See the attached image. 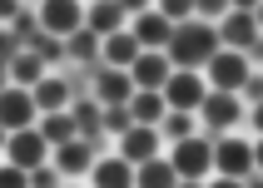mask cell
<instances>
[{
    "instance_id": "cell-15",
    "label": "cell",
    "mask_w": 263,
    "mask_h": 188,
    "mask_svg": "<svg viewBox=\"0 0 263 188\" xmlns=\"http://www.w3.org/2000/svg\"><path fill=\"white\" fill-rule=\"evenodd\" d=\"M89 178H95V188H134V169H129V159H100Z\"/></svg>"
},
{
    "instance_id": "cell-35",
    "label": "cell",
    "mask_w": 263,
    "mask_h": 188,
    "mask_svg": "<svg viewBox=\"0 0 263 188\" xmlns=\"http://www.w3.org/2000/svg\"><path fill=\"white\" fill-rule=\"evenodd\" d=\"M184 188H199V183H184Z\"/></svg>"
},
{
    "instance_id": "cell-10",
    "label": "cell",
    "mask_w": 263,
    "mask_h": 188,
    "mask_svg": "<svg viewBox=\"0 0 263 188\" xmlns=\"http://www.w3.org/2000/svg\"><path fill=\"white\" fill-rule=\"evenodd\" d=\"M134 40L144 45V50H164V45H174V30H169V20H164L159 10H139V20H134Z\"/></svg>"
},
{
    "instance_id": "cell-9",
    "label": "cell",
    "mask_w": 263,
    "mask_h": 188,
    "mask_svg": "<svg viewBox=\"0 0 263 188\" xmlns=\"http://www.w3.org/2000/svg\"><path fill=\"white\" fill-rule=\"evenodd\" d=\"M35 109H40V104H35V94H30V89H5V109H0V114H5V129L10 134H20V129H35Z\"/></svg>"
},
{
    "instance_id": "cell-18",
    "label": "cell",
    "mask_w": 263,
    "mask_h": 188,
    "mask_svg": "<svg viewBox=\"0 0 263 188\" xmlns=\"http://www.w3.org/2000/svg\"><path fill=\"white\" fill-rule=\"evenodd\" d=\"M55 163H60V174H95V159H89V149L80 144V139L60 144L55 149Z\"/></svg>"
},
{
    "instance_id": "cell-1",
    "label": "cell",
    "mask_w": 263,
    "mask_h": 188,
    "mask_svg": "<svg viewBox=\"0 0 263 188\" xmlns=\"http://www.w3.org/2000/svg\"><path fill=\"white\" fill-rule=\"evenodd\" d=\"M219 55V30H204V25H184L174 30V45H169V59H174V70H194V65H204Z\"/></svg>"
},
{
    "instance_id": "cell-17",
    "label": "cell",
    "mask_w": 263,
    "mask_h": 188,
    "mask_svg": "<svg viewBox=\"0 0 263 188\" xmlns=\"http://www.w3.org/2000/svg\"><path fill=\"white\" fill-rule=\"evenodd\" d=\"M129 109H134V124H144V129H159V119H164V109H169V99H164V94H154V89H139Z\"/></svg>"
},
{
    "instance_id": "cell-26",
    "label": "cell",
    "mask_w": 263,
    "mask_h": 188,
    "mask_svg": "<svg viewBox=\"0 0 263 188\" xmlns=\"http://www.w3.org/2000/svg\"><path fill=\"white\" fill-rule=\"evenodd\" d=\"M164 129H169V134L179 139V144H184V139H189V114H174L169 124H164Z\"/></svg>"
},
{
    "instance_id": "cell-22",
    "label": "cell",
    "mask_w": 263,
    "mask_h": 188,
    "mask_svg": "<svg viewBox=\"0 0 263 188\" xmlns=\"http://www.w3.org/2000/svg\"><path fill=\"white\" fill-rule=\"evenodd\" d=\"M45 65H40V55H20V59H15V65H10V79H15V89H25V85H40V79H45Z\"/></svg>"
},
{
    "instance_id": "cell-29",
    "label": "cell",
    "mask_w": 263,
    "mask_h": 188,
    "mask_svg": "<svg viewBox=\"0 0 263 188\" xmlns=\"http://www.w3.org/2000/svg\"><path fill=\"white\" fill-rule=\"evenodd\" d=\"M199 15H229V5H223V0H204V5H199Z\"/></svg>"
},
{
    "instance_id": "cell-12",
    "label": "cell",
    "mask_w": 263,
    "mask_h": 188,
    "mask_svg": "<svg viewBox=\"0 0 263 188\" xmlns=\"http://www.w3.org/2000/svg\"><path fill=\"white\" fill-rule=\"evenodd\" d=\"M253 35H258V15L253 10H229V20L219 25V40H229V50L234 45H249Z\"/></svg>"
},
{
    "instance_id": "cell-16",
    "label": "cell",
    "mask_w": 263,
    "mask_h": 188,
    "mask_svg": "<svg viewBox=\"0 0 263 188\" xmlns=\"http://www.w3.org/2000/svg\"><path fill=\"white\" fill-rule=\"evenodd\" d=\"M95 89H100V99L115 104V109H119V104H134V74L109 70V74H100V85H95Z\"/></svg>"
},
{
    "instance_id": "cell-30",
    "label": "cell",
    "mask_w": 263,
    "mask_h": 188,
    "mask_svg": "<svg viewBox=\"0 0 263 188\" xmlns=\"http://www.w3.org/2000/svg\"><path fill=\"white\" fill-rule=\"evenodd\" d=\"M30 183H35V188H50V183H55V174H50V169H35V174H30Z\"/></svg>"
},
{
    "instance_id": "cell-32",
    "label": "cell",
    "mask_w": 263,
    "mask_h": 188,
    "mask_svg": "<svg viewBox=\"0 0 263 188\" xmlns=\"http://www.w3.org/2000/svg\"><path fill=\"white\" fill-rule=\"evenodd\" d=\"M253 163H258V169H263V139H258V144H253Z\"/></svg>"
},
{
    "instance_id": "cell-27",
    "label": "cell",
    "mask_w": 263,
    "mask_h": 188,
    "mask_svg": "<svg viewBox=\"0 0 263 188\" xmlns=\"http://www.w3.org/2000/svg\"><path fill=\"white\" fill-rule=\"evenodd\" d=\"M70 55H80V59H89V55H95V35H74V45H70Z\"/></svg>"
},
{
    "instance_id": "cell-34",
    "label": "cell",
    "mask_w": 263,
    "mask_h": 188,
    "mask_svg": "<svg viewBox=\"0 0 263 188\" xmlns=\"http://www.w3.org/2000/svg\"><path fill=\"white\" fill-rule=\"evenodd\" d=\"M253 15H258V25H263V5H258V10H253Z\"/></svg>"
},
{
    "instance_id": "cell-2",
    "label": "cell",
    "mask_w": 263,
    "mask_h": 188,
    "mask_svg": "<svg viewBox=\"0 0 263 188\" xmlns=\"http://www.w3.org/2000/svg\"><path fill=\"white\" fill-rule=\"evenodd\" d=\"M45 149H50V139H45L40 129H20L5 139V163H15V169H25V174H35L45 163Z\"/></svg>"
},
{
    "instance_id": "cell-11",
    "label": "cell",
    "mask_w": 263,
    "mask_h": 188,
    "mask_svg": "<svg viewBox=\"0 0 263 188\" xmlns=\"http://www.w3.org/2000/svg\"><path fill=\"white\" fill-rule=\"evenodd\" d=\"M154 149H159V129L134 124V129L124 134V149H119V154H124L129 163H149V159H154Z\"/></svg>"
},
{
    "instance_id": "cell-28",
    "label": "cell",
    "mask_w": 263,
    "mask_h": 188,
    "mask_svg": "<svg viewBox=\"0 0 263 188\" xmlns=\"http://www.w3.org/2000/svg\"><path fill=\"white\" fill-rule=\"evenodd\" d=\"M104 124H109V129H119V134H129V129H134V124L119 114V109H109V114H104Z\"/></svg>"
},
{
    "instance_id": "cell-33",
    "label": "cell",
    "mask_w": 263,
    "mask_h": 188,
    "mask_svg": "<svg viewBox=\"0 0 263 188\" xmlns=\"http://www.w3.org/2000/svg\"><path fill=\"white\" fill-rule=\"evenodd\" d=\"M253 124H258V134H263V109H258V114H253Z\"/></svg>"
},
{
    "instance_id": "cell-8",
    "label": "cell",
    "mask_w": 263,
    "mask_h": 188,
    "mask_svg": "<svg viewBox=\"0 0 263 188\" xmlns=\"http://www.w3.org/2000/svg\"><path fill=\"white\" fill-rule=\"evenodd\" d=\"M214 169L223 178H243L253 169V149L243 139H223V144H214Z\"/></svg>"
},
{
    "instance_id": "cell-6",
    "label": "cell",
    "mask_w": 263,
    "mask_h": 188,
    "mask_svg": "<svg viewBox=\"0 0 263 188\" xmlns=\"http://www.w3.org/2000/svg\"><path fill=\"white\" fill-rule=\"evenodd\" d=\"M40 30L45 35H80L85 30V10L70 5V0H50V5H40Z\"/></svg>"
},
{
    "instance_id": "cell-7",
    "label": "cell",
    "mask_w": 263,
    "mask_h": 188,
    "mask_svg": "<svg viewBox=\"0 0 263 188\" xmlns=\"http://www.w3.org/2000/svg\"><path fill=\"white\" fill-rule=\"evenodd\" d=\"M174 169L179 178H204L214 169V149L204 139H184V144H174Z\"/></svg>"
},
{
    "instance_id": "cell-3",
    "label": "cell",
    "mask_w": 263,
    "mask_h": 188,
    "mask_svg": "<svg viewBox=\"0 0 263 188\" xmlns=\"http://www.w3.org/2000/svg\"><path fill=\"white\" fill-rule=\"evenodd\" d=\"M164 99H169L174 114H189V109H204L209 89H204V79H199L194 70H174V79H169V89H164Z\"/></svg>"
},
{
    "instance_id": "cell-21",
    "label": "cell",
    "mask_w": 263,
    "mask_h": 188,
    "mask_svg": "<svg viewBox=\"0 0 263 188\" xmlns=\"http://www.w3.org/2000/svg\"><path fill=\"white\" fill-rule=\"evenodd\" d=\"M65 99H70V85L65 79H40L35 85V104L40 109H65Z\"/></svg>"
},
{
    "instance_id": "cell-5",
    "label": "cell",
    "mask_w": 263,
    "mask_h": 188,
    "mask_svg": "<svg viewBox=\"0 0 263 188\" xmlns=\"http://www.w3.org/2000/svg\"><path fill=\"white\" fill-rule=\"evenodd\" d=\"M134 85L139 89H154V94H164L169 89V79H174V59L164 55V50H144L139 55V65H134Z\"/></svg>"
},
{
    "instance_id": "cell-4",
    "label": "cell",
    "mask_w": 263,
    "mask_h": 188,
    "mask_svg": "<svg viewBox=\"0 0 263 188\" xmlns=\"http://www.w3.org/2000/svg\"><path fill=\"white\" fill-rule=\"evenodd\" d=\"M209 79H214V89L234 94V89L249 85V59L238 55V50H219V55L209 59Z\"/></svg>"
},
{
    "instance_id": "cell-14",
    "label": "cell",
    "mask_w": 263,
    "mask_h": 188,
    "mask_svg": "<svg viewBox=\"0 0 263 188\" xmlns=\"http://www.w3.org/2000/svg\"><path fill=\"white\" fill-rule=\"evenodd\" d=\"M139 55H144V45L134 40V30H119V35H109V40H104V59H109V65H139Z\"/></svg>"
},
{
    "instance_id": "cell-19",
    "label": "cell",
    "mask_w": 263,
    "mask_h": 188,
    "mask_svg": "<svg viewBox=\"0 0 263 188\" xmlns=\"http://www.w3.org/2000/svg\"><path fill=\"white\" fill-rule=\"evenodd\" d=\"M119 20H124V5H89L85 10V25H89V35H119Z\"/></svg>"
},
{
    "instance_id": "cell-13",
    "label": "cell",
    "mask_w": 263,
    "mask_h": 188,
    "mask_svg": "<svg viewBox=\"0 0 263 188\" xmlns=\"http://www.w3.org/2000/svg\"><path fill=\"white\" fill-rule=\"evenodd\" d=\"M174 183H179L174 159H149V163H139V174H134V188H174Z\"/></svg>"
},
{
    "instance_id": "cell-23",
    "label": "cell",
    "mask_w": 263,
    "mask_h": 188,
    "mask_svg": "<svg viewBox=\"0 0 263 188\" xmlns=\"http://www.w3.org/2000/svg\"><path fill=\"white\" fill-rule=\"evenodd\" d=\"M45 139H55V144H70V139H74V124H70V119H65V114H55V119H45Z\"/></svg>"
},
{
    "instance_id": "cell-20",
    "label": "cell",
    "mask_w": 263,
    "mask_h": 188,
    "mask_svg": "<svg viewBox=\"0 0 263 188\" xmlns=\"http://www.w3.org/2000/svg\"><path fill=\"white\" fill-rule=\"evenodd\" d=\"M204 119H209V124H219V129L238 124V99H234V94H223V89H214V94L204 99Z\"/></svg>"
},
{
    "instance_id": "cell-24",
    "label": "cell",
    "mask_w": 263,
    "mask_h": 188,
    "mask_svg": "<svg viewBox=\"0 0 263 188\" xmlns=\"http://www.w3.org/2000/svg\"><path fill=\"white\" fill-rule=\"evenodd\" d=\"M0 188H30V174H25V169H15V163H5V174H0Z\"/></svg>"
},
{
    "instance_id": "cell-31",
    "label": "cell",
    "mask_w": 263,
    "mask_h": 188,
    "mask_svg": "<svg viewBox=\"0 0 263 188\" xmlns=\"http://www.w3.org/2000/svg\"><path fill=\"white\" fill-rule=\"evenodd\" d=\"M209 188H243L238 178H219V183H209Z\"/></svg>"
},
{
    "instance_id": "cell-25",
    "label": "cell",
    "mask_w": 263,
    "mask_h": 188,
    "mask_svg": "<svg viewBox=\"0 0 263 188\" xmlns=\"http://www.w3.org/2000/svg\"><path fill=\"white\" fill-rule=\"evenodd\" d=\"M159 15H164V20H184V15H194V5H189V0H169Z\"/></svg>"
}]
</instances>
